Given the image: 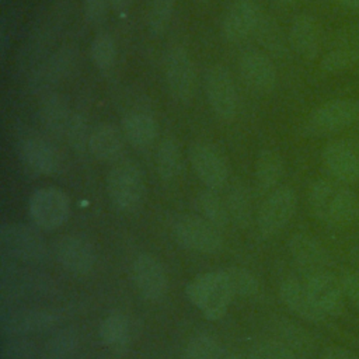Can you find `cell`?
<instances>
[{
    "label": "cell",
    "mask_w": 359,
    "mask_h": 359,
    "mask_svg": "<svg viewBox=\"0 0 359 359\" xmlns=\"http://www.w3.org/2000/svg\"><path fill=\"white\" fill-rule=\"evenodd\" d=\"M0 243L10 257L22 262L38 264L48 254L45 240L35 230L20 223L4 224L0 230Z\"/></svg>",
    "instance_id": "ba28073f"
},
{
    "label": "cell",
    "mask_w": 359,
    "mask_h": 359,
    "mask_svg": "<svg viewBox=\"0 0 359 359\" xmlns=\"http://www.w3.org/2000/svg\"><path fill=\"white\" fill-rule=\"evenodd\" d=\"M289 251L297 265L310 272V275L323 272L328 262L324 247L309 234H294L289 240Z\"/></svg>",
    "instance_id": "7402d4cb"
},
{
    "label": "cell",
    "mask_w": 359,
    "mask_h": 359,
    "mask_svg": "<svg viewBox=\"0 0 359 359\" xmlns=\"http://www.w3.org/2000/svg\"><path fill=\"white\" fill-rule=\"evenodd\" d=\"M90 56L93 63L100 70H108L109 67L114 66L116 59L115 39L107 32H101L95 35L90 45Z\"/></svg>",
    "instance_id": "4dcf8cb0"
},
{
    "label": "cell",
    "mask_w": 359,
    "mask_h": 359,
    "mask_svg": "<svg viewBox=\"0 0 359 359\" xmlns=\"http://www.w3.org/2000/svg\"><path fill=\"white\" fill-rule=\"evenodd\" d=\"M107 192L116 209L122 212L136 210L142 205L146 192L140 168L133 163L116 164L108 172Z\"/></svg>",
    "instance_id": "3957f363"
},
{
    "label": "cell",
    "mask_w": 359,
    "mask_h": 359,
    "mask_svg": "<svg viewBox=\"0 0 359 359\" xmlns=\"http://www.w3.org/2000/svg\"><path fill=\"white\" fill-rule=\"evenodd\" d=\"M259 22V8L252 0H238L226 13L222 24L223 36L240 42L250 36Z\"/></svg>",
    "instance_id": "d6986e66"
},
{
    "label": "cell",
    "mask_w": 359,
    "mask_h": 359,
    "mask_svg": "<svg viewBox=\"0 0 359 359\" xmlns=\"http://www.w3.org/2000/svg\"><path fill=\"white\" fill-rule=\"evenodd\" d=\"M205 91L216 116L230 121L237 112V91L230 72L222 66H212L205 76Z\"/></svg>",
    "instance_id": "30bf717a"
},
{
    "label": "cell",
    "mask_w": 359,
    "mask_h": 359,
    "mask_svg": "<svg viewBox=\"0 0 359 359\" xmlns=\"http://www.w3.org/2000/svg\"><path fill=\"white\" fill-rule=\"evenodd\" d=\"M69 102L57 93H49L43 95L39 104V118L43 128L55 136L66 133L67 125L72 118Z\"/></svg>",
    "instance_id": "cb8c5ba5"
},
{
    "label": "cell",
    "mask_w": 359,
    "mask_h": 359,
    "mask_svg": "<svg viewBox=\"0 0 359 359\" xmlns=\"http://www.w3.org/2000/svg\"><path fill=\"white\" fill-rule=\"evenodd\" d=\"M55 252L59 264L76 275L88 273L95 264L94 247L80 236H65L59 238Z\"/></svg>",
    "instance_id": "e0dca14e"
},
{
    "label": "cell",
    "mask_w": 359,
    "mask_h": 359,
    "mask_svg": "<svg viewBox=\"0 0 359 359\" xmlns=\"http://www.w3.org/2000/svg\"><path fill=\"white\" fill-rule=\"evenodd\" d=\"M220 345L215 338L208 335L194 337L184 351V359H220Z\"/></svg>",
    "instance_id": "e575fe53"
},
{
    "label": "cell",
    "mask_w": 359,
    "mask_h": 359,
    "mask_svg": "<svg viewBox=\"0 0 359 359\" xmlns=\"http://www.w3.org/2000/svg\"><path fill=\"white\" fill-rule=\"evenodd\" d=\"M109 0H84V15L90 24H101L107 18Z\"/></svg>",
    "instance_id": "ab89813d"
},
{
    "label": "cell",
    "mask_w": 359,
    "mask_h": 359,
    "mask_svg": "<svg viewBox=\"0 0 359 359\" xmlns=\"http://www.w3.org/2000/svg\"><path fill=\"white\" fill-rule=\"evenodd\" d=\"M172 234L180 245L196 252H216L223 243L219 229L202 216H181L172 226Z\"/></svg>",
    "instance_id": "52a82bcc"
},
{
    "label": "cell",
    "mask_w": 359,
    "mask_h": 359,
    "mask_svg": "<svg viewBox=\"0 0 359 359\" xmlns=\"http://www.w3.org/2000/svg\"><path fill=\"white\" fill-rule=\"evenodd\" d=\"M157 130L154 118L147 112L132 111L122 118L123 136L136 149L149 147L156 140Z\"/></svg>",
    "instance_id": "d4e9b609"
},
{
    "label": "cell",
    "mask_w": 359,
    "mask_h": 359,
    "mask_svg": "<svg viewBox=\"0 0 359 359\" xmlns=\"http://www.w3.org/2000/svg\"><path fill=\"white\" fill-rule=\"evenodd\" d=\"M90 133L91 130H88L86 118L80 114H73L65 133L70 147L77 151H83L86 147H88Z\"/></svg>",
    "instance_id": "d590c367"
},
{
    "label": "cell",
    "mask_w": 359,
    "mask_h": 359,
    "mask_svg": "<svg viewBox=\"0 0 359 359\" xmlns=\"http://www.w3.org/2000/svg\"><path fill=\"white\" fill-rule=\"evenodd\" d=\"M189 302L208 320L222 318L234 296L223 271L206 272L196 276L187 286Z\"/></svg>",
    "instance_id": "7a4b0ae2"
},
{
    "label": "cell",
    "mask_w": 359,
    "mask_h": 359,
    "mask_svg": "<svg viewBox=\"0 0 359 359\" xmlns=\"http://www.w3.org/2000/svg\"><path fill=\"white\" fill-rule=\"evenodd\" d=\"M123 132L112 123H100L91 129L88 150L101 161L115 160L123 150Z\"/></svg>",
    "instance_id": "603a6c76"
},
{
    "label": "cell",
    "mask_w": 359,
    "mask_h": 359,
    "mask_svg": "<svg viewBox=\"0 0 359 359\" xmlns=\"http://www.w3.org/2000/svg\"><path fill=\"white\" fill-rule=\"evenodd\" d=\"M321 158L334 180L344 184L359 181V142L353 139L331 140L324 147Z\"/></svg>",
    "instance_id": "9c48e42d"
},
{
    "label": "cell",
    "mask_w": 359,
    "mask_h": 359,
    "mask_svg": "<svg viewBox=\"0 0 359 359\" xmlns=\"http://www.w3.org/2000/svg\"><path fill=\"white\" fill-rule=\"evenodd\" d=\"M320 359H359L356 353H353L351 349L344 346H331L325 349Z\"/></svg>",
    "instance_id": "7bdbcfd3"
},
{
    "label": "cell",
    "mask_w": 359,
    "mask_h": 359,
    "mask_svg": "<svg viewBox=\"0 0 359 359\" xmlns=\"http://www.w3.org/2000/svg\"><path fill=\"white\" fill-rule=\"evenodd\" d=\"M283 175V160L273 150H262L255 160L254 177L261 191L272 189Z\"/></svg>",
    "instance_id": "4316f807"
},
{
    "label": "cell",
    "mask_w": 359,
    "mask_h": 359,
    "mask_svg": "<svg viewBox=\"0 0 359 359\" xmlns=\"http://www.w3.org/2000/svg\"><path fill=\"white\" fill-rule=\"evenodd\" d=\"M224 359H238V358H236V356H227V358H224Z\"/></svg>",
    "instance_id": "7dc6e473"
},
{
    "label": "cell",
    "mask_w": 359,
    "mask_h": 359,
    "mask_svg": "<svg viewBox=\"0 0 359 359\" xmlns=\"http://www.w3.org/2000/svg\"><path fill=\"white\" fill-rule=\"evenodd\" d=\"M223 273L230 285V289L233 294L250 297L254 296L258 292V279L247 269L244 268H226L223 269Z\"/></svg>",
    "instance_id": "d6a6232c"
},
{
    "label": "cell",
    "mask_w": 359,
    "mask_h": 359,
    "mask_svg": "<svg viewBox=\"0 0 359 359\" xmlns=\"http://www.w3.org/2000/svg\"><path fill=\"white\" fill-rule=\"evenodd\" d=\"M1 359H34L35 345L24 338H10L1 344Z\"/></svg>",
    "instance_id": "74e56055"
},
{
    "label": "cell",
    "mask_w": 359,
    "mask_h": 359,
    "mask_svg": "<svg viewBox=\"0 0 359 359\" xmlns=\"http://www.w3.org/2000/svg\"><path fill=\"white\" fill-rule=\"evenodd\" d=\"M279 294L285 306L307 321H321L325 314L313 302L306 283L297 279H286L282 282Z\"/></svg>",
    "instance_id": "44dd1931"
},
{
    "label": "cell",
    "mask_w": 359,
    "mask_h": 359,
    "mask_svg": "<svg viewBox=\"0 0 359 359\" xmlns=\"http://www.w3.org/2000/svg\"><path fill=\"white\" fill-rule=\"evenodd\" d=\"M156 168L158 175L165 181H171L178 177L182 170V151L175 139L167 137L158 144L156 153Z\"/></svg>",
    "instance_id": "83f0119b"
},
{
    "label": "cell",
    "mask_w": 359,
    "mask_h": 359,
    "mask_svg": "<svg viewBox=\"0 0 359 359\" xmlns=\"http://www.w3.org/2000/svg\"><path fill=\"white\" fill-rule=\"evenodd\" d=\"M175 0H151L147 13V28L153 35H161L170 25Z\"/></svg>",
    "instance_id": "836d02e7"
},
{
    "label": "cell",
    "mask_w": 359,
    "mask_h": 359,
    "mask_svg": "<svg viewBox=\"0 0 359 359\" xmlns=\"http://www.w3.org/2000/svg\"><path fill=\"white\" fill-rule=\"evenodd\" d=\"M280 1H283V3H293V1H296V0H280Z\"/></svg>",
    "instance_id": "bcb514c9"
},
{
    "label": "cell",
    "mask_w": 359,
    "mask_h": 359,
    "mask_svg": "<svg viewBox=\"0 0 359 359\" xmlns=\"http://www.w3.org/2000/svg\"><path fill=\"white\" fill-rule=\"evenodd\" d=\"M345 297L359 310V272H345L341 278Z\"/></svg>",
    "instance_id": "60d3db41"
},
{
    "label": "cell",
    "mask_w": 359,
    "mask_h": 359,
    "mask_svg": "<svg viewBox=\"0 0 359 359\" xmlns=\"http://www.w3.org/2000/svg\"><path fill=\"white\" fill-rule=\"evenodd\" d=\"M57 323V316L48 310H10L0 317L1 331L8 335L42 332Z\"/></svg>",
    "instance_id": "ac0fdd59"
},
{
    "label": "cell",
    "mask_w": 359,
    "mask_h": 359,
    "mask_svg": "<svg viewBox=\"0 0 359 359\" xmlns=\"http://www.w3.org/2000/svg\"><path fill=\"white\" fill-rule=\"evenodd\" d=\"M128 3H129V0H109V4H111L115 10H122V8H125Z\"/></svg>",
    "instance_id": "f6af8a7d"
},
{
    "label": "cell",
    "mask_w": 359,
    "mask_h": 359,
    "mask_svg": "<svg viewBox=\"0 0 359 359\" xmlns=\"http://www.w3.org/2000/svg\"><path fill=\"white\" fill-rule=\"evenodd\" d=\"M309 205L317 219L332 226H346L359 215V199L348 184L318 180L309 191Z\"/></svg>",
    "instance_id": "6da1fadb"
},
{
    "label": "cell",
    "mask_w": 359,
    "mask_h": 359,
    "mask_svg": "<svg viewBox=\"0 0 359 359\" xmlns=\"http://www.w3.org/2000/svg\"><path fill=\"white\" fill-rule=\"evenodd\" d=\"M359 63V45L348 43L334 48L320 62V67L327 73H341Z\"/></svg>",
    "instance_id": "f546056e"
},
{
    "label": "cell",
    "mask_w": 359,
    "mask_h": 359,
    "mask_svg": "<svg viewBox=\"0 0 359 359\" xmlns=\"http://www.w3.org/2000/svg\"><path fill=\"white\" fill-rule=\"evenodd\" d=\"M164 79L171 95L180 102L192 100L196 86L194 62L182 46L170 48L163 59Z\"/></svg>",
    "instance_id": "8992f818"
},
{
    "label": "cell",
    "mask_w": 359,
    "mask_h": 359,
    "mask_svg": "<svg viewBox=\"0 0 359 359\" xmlns=\"http://www.w3.org/2000/svg\"><path fill=\"white\" fill-rule=\"evenodd\" d=\"M189 160L196 177L209 188H222L229 178V167L223 154L206 143H196L189 150Z\"/></svg>",
    "instance_id": "7c38bea8"
},
{
    "label": "cell",
    "mask_w": 359,
    "mask_h": 359,
    "mask_svg": "<svg viewBox=\"0 0 359 359\" xmlns=\"http://www.w3.org/2000/svg\"><path fill=\"white\" fill-rule=\"evenodd\" d=\"M306 286L313 302L325 316H339L342 313L345 307V293L341 279L323 271L310 275Z\"/></svg>",
    "instance_id": "5bb4252c"
},
{
    "label": "cell",
    "mask_w": 359,
    "mask_h": 359,
    "mask_svg": "<svg viewBox=\"0 0 359 359\" xmlns=\"http://www.w3.org/2000/svg\"><path fill=\"white\" fill-rule=\"evenodd\" d=\"M196 209L205 220H208L217 229L224 227L230 220L227 205L213 189L203 191L198 195Z\"/></svg>",
    "instance_id": "f1b7e54d"
},
{
    "label": "cell",
    "mask_w": 359,
    "mask_h": 359,
    "mask_svg": "<svg viewBox=\"0 0 359 359\" xmlns=\"http://www.w3.org/2000/svg\"><path fill=\"white\" fill-rule=\"evenodd\" d=\"M72 65H73V56L69 52H60L55 55L43 69L42 77L45 84L65 76L72 69Z\"/></svg>",
    "instance_id": "f35d334b"
},
{
    "label": "cell",
    "mask_w": 359,
    "mask_h": 359,
    "mask_svg": "<svg viewBox=\"0 0 359 359\" xmlns=\"http://www.w3.org/2000/svg\"><path fill=\"white\" fill-rule=\"evenodd\" d=\"M254 359H292V352L280 344H265L257 348Z\"/></svg>",
    "instance_id": "b9f144b4"
},
{
    "label": "cell",
    "mask_w": 359,
    "mask_h": 359,
    "mask_svg": "<svg viewBox=\"0 0 359 359\" xmlns=\"http://www.w3.org/2000/svg\"><path fill=\"white\" fill-rule=\"evenodd\" d=\"M227 209L230 217L237 220L238 223H245L250 217V196L241 187H234L227 199Z\"/></svg>",
    "instance_id": "8d00e7d4"
},
{
    "label": "cell",
    "mask_w": 359,
    "mask_h": 359,
    "mask_svg": "<svg viewBox=\"0 0 359 359\" xmlns=\"http://www.w3.org/2000/svg\"><path fill=\"white\" fill-rule=\"evenodd\" d=\"M22 165L36 175H52L60 167V156L48 140L42 137H27L18 146Z\"/></svg>",
    "instance_id": "9a60e30c"
},
{
    "label": "cell",
    "mask_w": 359,
    "mask_h": 359,
    "mask_svg": "<svg viewBox=\"0 0 359 359\" xmlns=\"http://www.w3.org/2000/svg\"><path fill=\"white\" fill-rule=\"evenodd\" d=\"M289 41L294 52L304 59H314L321 49V28L310 14L297 15L289 31Z\"/></svg>",
    "instance_id": "ffe728a7"
},
{
    "label": "cell",
    "mask_w": 359,
    "mask_h": 359,
    "mask_svg": "<svg viewBox=\"0 0 359 359\" xmlns=\"http://www.w3.org/2000/svg\"><path fill=\"white\" fill-rule=\"evenodd\" d=\"M132 337L129 318L122 313H111L100 324V339L114 351L128 346Z\"/></svg>",
    "instance_id": "484cf974"
},
{
    "label": "cell",
    "mask_w": 359,
    "mask_h": 359,
    "mask_svg": "<svg viewBox=\"0 0 359 359\" xmlns=\"http://www.w3.org/2000/svg\"><path fill=\"white\" fill-rule=\"evenodd\" d=\"M359 122V101L353 98L330 100L317 107L309 116L306 128L313 135L341 132Z\"/></svg>",
    "instance_id": "277c9868"
},
{
    "label": "cell",
    "mask_w": 359,
    "mask_h": 359,
    "mask_svg": "<svg viewBox=\"0 0 359 359\" xmlns=\"http://www.w3.org/2000/svg\"><path fill=\"white\" fill-rule=\"evenodd\" d=\"M296 194L289 187H280L269 194L258 212V229L265 236L282 230L296 210Z\"/></svg>",
    "instance_id": "8fae6325"
},
{
    "label": "cell",
    "mask_w": 359,
    "mask_h": 359,
    "mask_svg": "<svg viewBox=\"0 0 359 359\" xmlns=\"http://www.w3.org/2000/svg\"><path fill=\"white\" fill-rule=\"evenodd\" d=\"M240 74L244 84L254 93L266 94L276 86V69L272 60L258 52L248 50L240 59Z\"/></svg>",
    "instance_id": "2e32d148"
},
{
    "label": "cell",
    "mask_w": 359,
    "mask_h": 359,
    "mask_svg": "<svg viewBox=\"0 0 359 359\" xmlns=\"http://www.w3.org/2000/svg\"><path fill=\"white\" fill-rule=\"evenodd\" d=\"M28 212L36 227L55 230L67 220L70 215V199L60 188H41L31 195Z\"/></svg>",
    "instance_id": "5b68a950"
},
{
    "label": "cell",
    "mask_w": 359,
    "mask_h": 359,
    "mask_svg": "<svg viewBox=\"0 0 359 359\" xmlns=\"http://www.w3.org/2000/svg\"><path fill=\"white\" fill-rule=\"evenodd\" d=\"M132 279L137 292L147 300H160L167 292V275L160 261L140 254L132 264Z\"/></svg>",
    "instance_id": "4fadbf2b"
},
{
    "label": "cell",
    "mask_w": 359,
    "mask_h": 359,
    "mask_svg": "<svg viewBox=\"0 0 359 359\" xmlns=\"http://www.w3.org/2000/svg\"><path fill=\"white\" fill-rule=\"evenodd\" d=\"M77 348V334L63 330L52 337L43 346V359H69Z\"/></svg>",
    "instance_id": "1f68e13d"
},
{
    "label": "cell",
    "mask_w": 359,
    "mask_h": 359,
    "mask_svg": "<svg viewBox=\"0 0 359 359\" xmlns=\"http://www.w3.org/2000/svg\"><path fill=\"white\" fill-rule=\"evenodd\" d=\"M341 7L359 13V0H335Z\"/></svg>",
    "instance_id": "ee69618b"
}]
</instances>
